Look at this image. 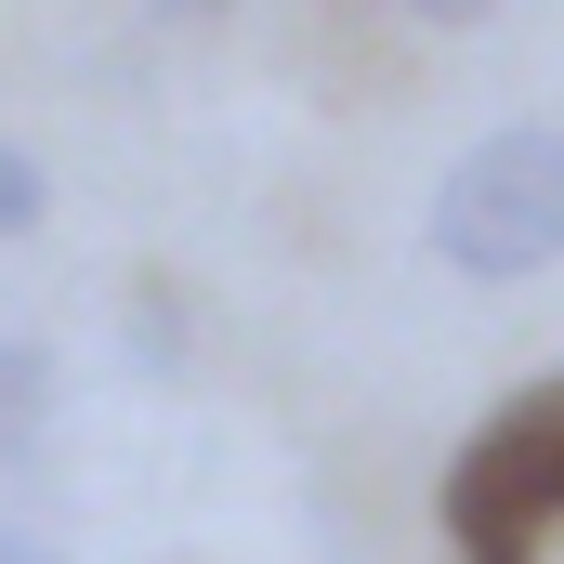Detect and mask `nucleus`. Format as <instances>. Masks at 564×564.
Masks as SVG:
<instances>
[{
	"instance_id": "423d86ee",
	"label": "nucleus",
	"mask_w": 564,
	"mask_h": 564,
	"mask_svg": "<svg viewBox=\"0 0 564 564\" xmlns=\"http://www.w3.org/2000/svg\"><path fill=\"white\" fill-rule=\"evenodd\" d=\"M0 564H53V552H40V525H0Z\"/></svg>"
},
{
	"instance_id": "f03ea898",
	"label": "nucleus",
	"mask_w": 564,
	"mask_h": 564,
	"mask_svg": "<svg viewBox=\"0 0 564 564\" xmlns=\"http://www.w3.org/2000/svg\"><path fill=\"white\" fill-rule=\"evenodd\" d=\"M564 539V381L512 394L446 473V552L459 564H539Z\"/></svg>"
},
{
	"instance_id": "39448f33",
	"label": "nucleus",
	"mask_w": 564,
	"mask_h": 564,
	"mask_svg": "<svg viewBox=\"0 0 564 564\" xmlns=\"http://www.w3.org/2000/svg\"><path fill=\"white\" fill-rule=\"evenodd\" d=\"M408 13H421V26H486L499 0H408Z\"/></svg>"
},
{
	"instance_id": "7ed1b4c3",
	"label": "nucleus",
	"mask_w": 564,
	"mask_h": 564,
	"mask_svg": "<svg viewBox=\"0 0 564 564\" xmlns=\"http://www.w3.org/2000/svg\"><path fill=\"white\" fill-rule=\"evenodd\" d=\"M40 408H53V355L40 341H0V446L13 459L40 446Z\"/></svg>"
},
{
	"instance_id": "f257e3e1",
	"label": "nucleus",
	"mask_w": 564,
	"mask_h": 564,
	"mask_svg": "<svg viewBox=\"0 0 564 564\" xmlns=\"http://www.w3.org/2000/svg\"><path fill=\"white\" fill-rule=\"evenodd\" d=\"M433 250L473 289H525V276L564 263V132L552 119L486 132L446 184H433Z\"/></svg>"
},
{
	"instance_id": "20e7f679",
	"label": "nucleus",
	"mask_w": 564,
	"mask_h": 564,
	"mask_svg": "<svg viewBox=\"0 0 564 564\" xmlns=\"http://www.w3.org/2000/svg\"><path fill=\"white\" fill-rule=\"evenodd\" d=\"M40 210H53V171H40L26 144H0V237H26Z\"/></svg>"
},
{
	"instance_id": "0eeeda50",
	"label": "nucleus",
	"mask_w": 564,
	"mask_h": 564,
	"mask_svg": "<svg viewBox=\"0 0 564 564\" xmlns=\"http://www.w3.org/2000/svg\"><path fill=\"white\" fill-rule=\"evenodd\" d=\"M158 13H224V0H158Z\"/></svg>"
}]
</instances>
